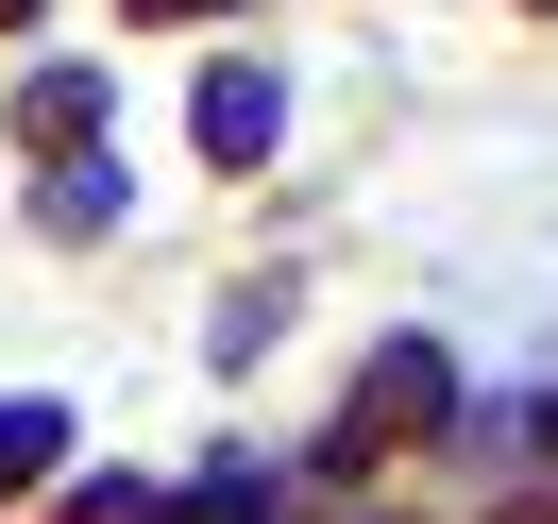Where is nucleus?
<instances>
[{"label":"nucleus","instance_id":"nucleus-1","mask_svg":"<svg viewBox=\"0 0 558 524\" xmlns=\"http://www.w3.org/2000/svg\"><path fill=\"white\" fill-rule=\"evenodd\" d=\"M271 136H288V85H271V69H220V85H204V153H220V170H254Z\"/></svg>","mask_w":558,"mask_h":524},{"label":"nucleus","instance_id":"nucleus-2","mask_svg":"<svg viewBox=\"0 0 558 524\" xmlns=\"http://www.w3.org/2000/svg\"><path fill=\"white\" fill-rule=\"evenodd\" d=\"M51 440H69L51 406H0V474H51Z\"/></svg>","mask_w":558,"mask_h":524}]
</instances>
